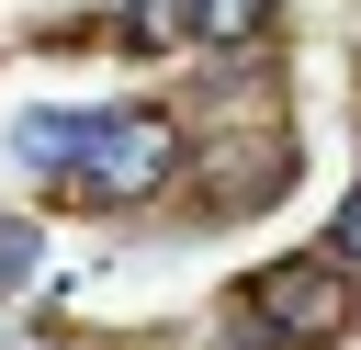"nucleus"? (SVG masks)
<instances>
[{
	"mask_svg": "<svg viewBox=\"0 0 361 350\" xmlns=\"http://www.w3.org/2000/svg\"><path fill=\"white\" fill-rule=\"evenodd\" d=\"M350 316H361V294L338 282V260H282V271L248 282V327H259L271 350H327Z\"/></svg>",
	"mask_w": 361,
	"mask_h": 350,
	"instance_id": "f257e3e1",
	"label": "nucleus"
},
{
	"mask_svg": "<svg viewBox=\"0 0 361 350\" xmlns=\"http://www.w3.org/2000/svg\"><path fill=\"white\" fill-rule=\"evenodd\" d=\"M169 169H180V124H169V113H147V102H124V113H102V124H90L79 192H90V203H147Z\"/></svg>",
	"mask_w": 361,
	"mask_h": 350,
	"instance_id": "f03ea898",
	"label": "nucleus"
},
{
	"mask_svg": "<svg viewBox=\"0 0 361 350\" xmlns=\"http://www.w3.org/2000/svg\"><path fill=\"white\" fill-rule=\"evenodd\" d=\"M90 124H102V113H45V124H23V158L79 169V158H90Z\"/></svg>",
	"mask_w": 361,
	"mask_h": 350,
	"instance_id": "7ed1b4c3",
	"label": "nucleus"
},
{
	"mask_svg": "<svg viewBox=\"0 0 361 350\" xmlns=\"http://www.w3.org/2000/svg\"><path fill=\"white\" fill-rule=\"evenodd\" d=\"M192 34L203 45H248V34H271V0H192Z\"/></svg>",
	"mask_w": 361,
	"mask_h": 350,
	"instance_id": "20e7f679",
	"label": "nucleus"
},
{
	"mask_svg": "<svg viewBox=\"0 0 361 350\" xmlns=\"http://www.w3.org/2000/svg\"><path fill=\"white\" fill-rule=\"evenodd\" d=\"M23 271H34V226H0V294H11Z\"/></svg>",
	"mask_w": 361,
	"mask_h": 350,
	"instance_id": "39448f33",
	"label": "nucleus"
},
{
	"mask_svg": "<svg viewBox=\"0 0 361 350\" xmlns=\"http://www.w3.org/2000/svg\"><path fill=\"white\" fill-rule=\"evenodd\" d=\"M327 237H338V248L361 260V181H350V203H338V226H327Z\"/></svg>",
	"mask_w": 361,
	"mask_h": 350,
	"instance_id": "423d86ee",
	"label": "nucleus"
}]
</instances>
